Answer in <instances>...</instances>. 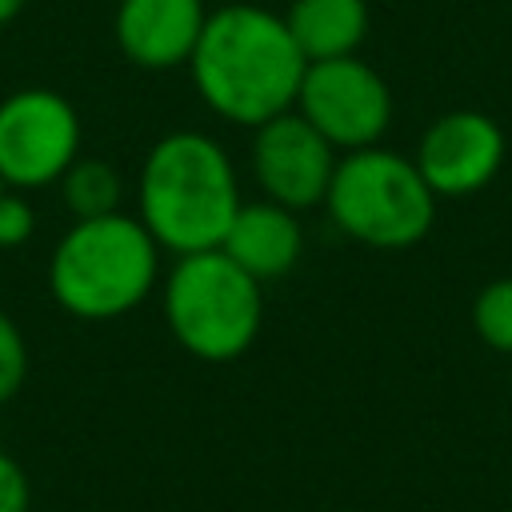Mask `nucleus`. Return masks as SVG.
I'll return each instance as SVG.
<instances>
[{
  "mask_svg": "<svg viewBox=\"0 0 512 512\" xmlns=\"http://www.w3.org/2000/svg\"><path fill=\"white\" fill-rule=\"evenodd\" d=\"M188 68L212 116L236 128H260L296 104L308 60L280 12L224 4L208 12Z\"/></svg>",
  "mask_w": 512,
  "mask_h": 512,
  "instance_id": "obj_1",
  "label": "nucleus"
},
{
  "mask_svg": "<svg viewBox=\"0 0 512 512\" xmlns=\"http://www.w3.org/2000/svg\"><path fill=\"white\" fill-rule=\"evenodd\" d=\"M236 164L208 132H164L136 176V216L160 244V252L188 256L220 248L240 208Z\"/></svg>",
  "mask_w": 512,
  "mask_h": 512,
  "instance_id": "obj_2",
  "label": "nucleus"
},
{
  "mask_svg": "<svg viewBox=\"0 0 512 512\" xmlns=\"http://www.w3.org/2000/svg\"><path fill=\"white\" fill-rule=\"evenodd\" d=\"M156 280L160 244L128 212L72 220L48 256V292L76 320H120L152 296Z\"/></svg>",
  "mask_w": 512,
  "mask_h": 512,
  "instance_id": "obj_3",
  "label": "nucleus"
},
{
  "mask_svg": "<svg viewBox=\"0 0 512 512\" xmlns=\"http://www.w3.org/2000/svg\"><path fill=\"white\" fill-rule=\"evenodd\" d=\"M160 300L172 340L204 364L240 360L256 344L264 324L260 280H252L220 248L176 256L164 276Z\"/></svg>",
  "mask_w": 512,
  "mask_h": 512,
  "instance_id": "obj_4",
  "label": "nucleus"
},
{
  "mask_svg": "<svg viewBox=\"0 0 512 512\" xmlns=\"http://www.w3.org/2000/svg\"><path fill=\"white\" fill-rule=\"evenodd\" d=\"M324 208L348 240L384 252L420 244L436 224V196L416 160L380 144L344 152L336 160Z\"/></svg>",
  "mask_w": 512,
  "mask_h": 512,
  "instance_id": "obj_5",
  "label": "nucleus"
},
{
  "mask_svg": "<svg viewBox=\"0 0 512 512\" xmlns=\"http://www.w3.org/2000/svg\"><path fill=\"white\" fill-rule=\"evenodd\" d=\"M80 112L56 88H16L0 100V180L12 192L56 184L80 156Z\"/></svg>",
  "mask_w": 512,
  "mask_h": 512,
  "instance_id": "obj_6",
  "label": "nucleus"
},
{
  "mask_svg": "<svg viewBox=\"0 0 512 512\" xmlns=\"http://www.w3.org/2000/svg\"><path fill=\"white\" fill-rule=\"evenodd\" d=\"M336 152H356L380 144L392 124L388 80L360 56L312 60L304 68L296 104H292Z\"/></svg>",
  "mask_w": 512,
  "mask_h": 512,
  "instance_id": "obj_7",
  "label": "nucleus"
},
{
  "mask_svg": "<svg viewBox=\"0 0 512 512\" xmlns=\"http://www.w3.org/2000/svg\"><path fill=\"white\" fill-rule=\"evenodd\" d=\"M248 160L264 200L304 212L324 204L340 156L296 108H288L264 120L260 128H252Z\"/></svg>",
  "mask_w": 512,
  "mask_h": 512,
  "instance_id": "obj_8",
  "label": "nucleus"
},
{
  "mask_svg": "<svg viewBox=\"0 0 512 512\" xmlns=\"http://www.w3.org/2000/svg\"><path fill=\"white\" fill-rule=\"evenodd\" d=\"M412 160L436 200H460L496 180L504 164V132L488 112L456 108L424 128Z\"/></svg>",
  "mask_w": 512,
  "mask_h": 512,
  "instance_id": "obj_9",
  "label": "nucleus"
},
{
  "mask_svg": "<svg viewBox=\"0 0 512 512\" xmlns=\"http://www.w3.org/2000/svg\"><path fill=\"white\" fill-rule=\"evenodd\" d=\"M204 20V0H120L112 12V40L128 64L144 72H172L192 60Z\"/></svg>",
  "mask_w": 512,
  "mask_h": 512,
  "instance_id": "obj_10",
  "label": "nucleus"
},
{
  "mask_svg": "<svg viewBox=\"0 0 512 512\" xmlns=\"http://www.w3.org/2000/svg\"><path fill=\"white\" fill-rule=\"evenodd\" d=\"M220 252L240 264L252 280H276L284 272H292L304 256V228L296 220L292 208L272 204V200H256V204H240Z\"/></svg>",
  "mask_w": 512,
  "mask_h": 512,
  "instance_id": "obj_11",
  "label": "nucleus"
},
{
  "mask_svg": "<svg viewBox=\"0 0 512 512\" xmlns=\"http://www.w3.org/2000/svg\"><path fill=\"white\" fill-rule=\"evenodd\" d=\"M284 24L304 52V60H336L356 56L368 40V0H292Z\"/></svg>",
  "mask_w": 512,
  "mask_h": 512,
  "instance_id": "obj_12",
  "label": "nucleus"
},
{
  "mask_svg": "<svg viewBox=\"0 0 512 512\" xmlns=\"http://www.w3.org/2000/svg\"><path fill=\"white\" fill-rule=\"evenodd\" d=\"M56 184H60V200L72 212V220L120 212V192H124L120 172L100 156H76Z\"/></svg>",
  "mask_w": 512,
  "mask_h": 512,
  "instance_id": "obj_13",
  "label": "nucleus"
},
{
  "mask_svg": "<svg viewBox=\"0 0 512 512\" xmlns=\"http://www.w3.org/2000/svg\"><path fill=\"white\" fill-rule=\"evenodd\" d=\"M472 328L492 352L512 356V276H496L476 292Z\"/></svg>",
  "mask_w": 512,
  "mask_h": 512,
  "instance_id": "obj_14",
  "label": "nucleus"
},
{
  "mask_svg": "<svg viewBox=\"0 0 512 512\" xmlns=\"http://www.w3.org/2000/svg\"><path fill=\"white\" fill-rule=\"evenodd\" d=\"M24 376H28V344H24V332L0 308V404L20 392Z\"/></svg>",
  "mask_w": 512,
  "mask_h": 512,
  "instance_id": "obj_15",
  "label": "nucleus"
},
{
  "mask_svg": "<svg viewBox=\"0 0 512 512\" xmlns=\"http://www.w3.org/2000/svg\"><path fill=\"white\" fill-rule=\"evenodd\" d=\"M36 232V208L24 192H0V248H20Z\"/></svg>",
  "mask_w": 512,
  "mask_h": 512,
  "instance_id": "obj_16",
  "label": "nucleus"
},
{
  "mask_svg": "<svg viewBox=\"0 0 512 512\" xmlns=\"http://www.w3.org/2000/svg\"><path fill=\"white\" fill-rule=\"evenodd\" d=\"M32 504V484L24 476V468L0 452V512H28Z\"/></svg>",
  "mask_w": 512,
  "mask_h": 512,
  "instance_id": "obj_17",
  "label": "nucleus"
},
{
  "mask_svg": "<svg viewBox=\"0 0 512 512\" xmlns=\"http://www.w3.org/2000/svg\"><path fill=\"white\" fill-rule=\"evenodd\" d=\"M24 4H28V0H0V28L12 24V20L24 12Z\"/></svg>",
  "mask_w": 512,
  "mask_h": 512,
  "instance_id": "obj_18",
  "label": "nucleus"
},
{
  "mask_svg": "<svg viewBox=\"0 0 512 512\" xmlns=\"http://www.w3.org/2000/svg\"><path fill=\"white\" fill-rule=\"evenodd\" d=\"M0 192H4V180H0Z\"/></svg>",
  "mask_w": 512,
  "mask_h": 512,
  "instance_id": "obj_19",
  "label": "nucleus"
}]
</instances>
